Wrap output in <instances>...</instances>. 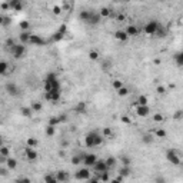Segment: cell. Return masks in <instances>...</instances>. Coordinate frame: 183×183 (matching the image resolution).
Masks as SVG:
<instances>
[{
    "mask_svg": "<svg viewBox=\"0 0 183 183\" xmlns=\"http://www.w3.org/2000/svg\"><path fill=\"white\" fill-rule=\"evenodd\" d=\"M103 139H105L103 135H100V133L92 130V132H89V133L84 136V145H86V147H89V149L97 147L103 143Z\"/></svg>",
    "mask_w": 183,
    "mask_h": 183,
    "instance_id": "cell-1",
    "label": "cell"
},
{
    "mask_svg": "<svg viewBox=\"0 0 183 183\" xmlns=\"http://www.w3.org/2000/svg\"><path fill=\"white\" fill-rule=\"evenodd\" d=\"M60 82L57 79L56 73H47L44 77V92H52L53 89H59Z\"/></svg>",
    "mask_w": 183,
    "mask_h": 183,
    "instance_id": "cell-2",
    "label": "cell"
},
{
    "mask_svg": "<svg viewBox=\"0 0 183 183\" xmlns=\"http://www.w3.org/2000/svg\"><path fill=\"white\" fill-rule=\"evenodd\" d=\"M160 26H162V24H160L157 20H149L146 24H145L143 30H145V33H146V35L153 36V35H156V33H157V30L160 29Z\"/></svg>",
    "mask_w": 183,
    "mask_h": 183,
    "instance_id": "cell-3",
    "label": "cell"
},
{
    "mask_svg": "<svg viewBox=\"0 0 183 183\" xmlns=\"http://www.w3.org/2000/svg\"><path fill=\"white\" fill-rule=\"evenodd\" d=\"M166 160H167L169 163L175 165V166H179V165L182 163L180 156H179V154H178V152H176V150H173V149H169V150L166 152Z\"/></svg>",
    "mask_w": 183,
    "mask_h": 183,
    "instance_id": "cell-4",
    "label": "cell"
},
{
    "mask_svg": "<svg viewBox=\"0 0 183 183\" xmlns=\"http://www.w3.org/2000/svg\"><path fill=\"white\" fill-rule=\"evenodd\" d=\"M10 53H12V56L14 57V59H22L24 54H26V46L24 44H22V43H17L14 47H12L10 49Z\"/></svg>",
    "mask_w": 183,
    "mask_h": 183,
    "instance_id": "cell-5",
    "label": "cell"
},
{
    "mask_svg": "<svg viewBox=\"0 0 183 183\" xmlns=\"http://www.w3.org/2000/svg\"><path fill=\"white\" fill-rule=\"evenodd\" d=\"M93 172L96 173V175H99V173H105V172H109V167H107V165H106V160H103V159H99L95 165H93Z\"/></svg>",
    "mask_w": 183,
    "mask_h": 183,
    "instance_id": "cell-6",
    "label": "cell"
},
{
    "mask_svg": "<svg viewBox=\"0 0 183 183\" xmlns=\"http://www.w3.org/2000/svg\"><path fill=\"white\" fill-rule=\"evenodd\" d=\"M60 87L59 89H53L52 92H44V99L49 100V102H59L60 100Z\"/></svg>",
    "mask_w": 183,
    "mask_h": 183,
    "instance_id": "cell-7",
    "label": "cell"
},
{
    "mask_svg": "<svg viewBox=\"0 0 183 183\" xmlns=\"http://www.w3.org/2000/svg\"><path fill=\"white\" fill-rule=\"evenodd\" d=\"M90 176H92V173H90V169L89 167H82V169H79L74 173V178L77 180H89V179H92Z\"/></svg>",
    "mask_w": 183,
    "mask_h": 183,
    "instance_id": "cell-8",
    "label": "cell"
},
{
    "mask_svg": "<svg viewBox=\"0 0 183 183\" xmlns=\"http://www.w3.org/2000/svg\"><path fill=\"white\" fill-rule=\"evenodd\" d=\"M97 160H99V159H97V156H96L95 153H87V154L83 156V163L86 165V167H93V165H95Z\"/></svg>",
    "mask_w": 183,
    "mask_h": 183,
    "instance_id": "cell-9",
    "label": "cell"
},
{
    "mask_svg": "<svg viewBox=\"0 0 183 183\" xmlns=\"http://www.w3.org/2000/svg\"><path fill=\"white\" fill-rule=\"evenodd\" d=\"M24 156L29 162H36L37 160V152L33 149V147L26 146L24 147Z\"/></svg>",
    "mask_w": 183,
    "mask_h": 183,
    "instance_id": "cell-10",
    "label": "cell"
},
{
    "mask_svg": "<svg viewBox=\"0 0 183 183\" xmlns=\"http://www.w3.org/2000/svg\"><path fill=\"white\" fill-rule=\"evenodd\" d=\"M4 89H6V92H7L10 96H19V95H20V89H19L17 84H14V83H7V84L4 86Z\"/></svg>",
    "mask_w": 183,
    "mask_h": 183,
    "instance_id": "cell-11",
    "label": "cell"
},
{
    "mask_svg": "<svg viewBox=\"0 0 183 183\" xmlns=\"http://www.w3.org/2000/svg\"><path fill=\"white\" fill-rule=\"evenodd\" d=\"M136 114L139 117H147L150 114V107L149 106H136Z\"/></svg>",
    "mask_w": 183,
    "mask_h": 183,
    "instance_id": "cell-12",
    "label": "cell"
},
{
    "mask_svg": "<svg viewBox=\"0 0 183 183\" xmlns=\"http://www.w3.org/2000/svg\"><path fill=\"white\" fill-rule=\"evenodd\" d=\"M100 20H102V16H100L99 13H96V12H92V16H90L87 24H90V26H97V24L100 23Z\"/></svg>",
    "mask_w": 183,
    "mask_h": 183,
    "instance_id": "cell-13",
    "label": "cell"
},
{
    "mask_svg": "<svg viewBox=\"0 0 183 183\" xmlns=\"http://www.w3.org/2000/svg\"><path fill=\"white\" fill-rule=\"evenodd\" d=\"M124 32H126V35H127L129 37H136L137 35H139V32H140V30H139V27H137V26L129 24V26L126 27V30H124Z\"/></svg>",
    "mask_w": 183,
    "mask_h": 183,
    "instance_id": "cell-14",
    "label": "cell"
},
{
    "mask_svg": "<svg viewBox=\"0 0 183 183\" xmlns=\"http://www.w3.org/2000/svg\"><path fill=\"white\" fill-rule=\"evenodd\" d=\"M30 43L35 44V46H44V44H46V40H44L41 36H39V35H32Z\"/></svg>",
    "mask_w": 183,
    "mask_h": 183,
    "instance_id": "cell-15",
    "label": "cell"
},
{
    "mask_svg": "<svg viewBox=\"0 0 183 183\" xmlns=\"http://www.w3.org/2000/svg\"><path fill=\"white\" fill-rule=\"evenodd\" d=\"M56 178H57L59 183L67 182V180H69V172H66V170H57V173H56Z\"/></svg>",
    "mask_w": 183,
    "mask_h": 183,
    "instance_id": "cell-16",
    "label": "cell"
},
{
    "mask_svg": "<svg viewBox=\"0 0 183 183\" xmlns=\"http://www.w3.org/2000/svg\"><path fill=\"white\" fill-rule=\"evenodd\" d=\"M114 39L119 40V41H127V40H129V36L126 35L124 30H116V32H114Z\"/></svg>",
    "mask_w": 183,
    "mask_h": 183,
    "instance_id": "cell-17",
    "label": "cell"
},
{
    "mask_svg": "<svg viewBox=\"0 0 183 183\" xmlns=\"http://www.w3.org/2000/svg\"><path fill=\"white\" fill-rule=\"evenodd\" d=\"M136 106H149V97L145 95H139L136 99Z\"/></svg>",
    "mask_w": 183,
    "mask_h": 183,
    "instance_id": "cell-18",
    "label": "cell"
},
{
    "mask_svg": "<svg viewBox=\"0 0 183 183\" xmlns=\"http://www.w3.org/2000/svg\"><path fill=\"white\" fill-rule=\"evenodd\" d=\"M30 37H32V33H29V32H22V33L19 35V40H20L22 44H26V43H30Z\"/></svg>",
    "mask_w": 183,
    "mask_h": 183,
    "instance_id": "cell-19",
    "label": "cell"
},
{
    "mask_svg": "<svg viewBox=\"0 0 183 183\" xmlns=\"http://www.w3.org/2000/svg\"><path fill=\"white\" fill-rule=\"evenodd\" d=\"M9 6L12 10H16V12H20L23 9V4L20 3V0H10L9 1Z\"/></svg>",
    "mask_w": 183,
    "mask_h": 183,
    "instance_id": "cell-20",
    "label": "cell"
},
{
    "mask_svg": "<svg viewBox=\"0 0 183 183\" xmlns=\"http://www.w3.org/2000/svg\"><path fill=\"white\" fill-rule=\"evenodd\" d=\"M90 16H92V12H90V10H82V12L79 13V19H80L82 22H84V23L89 22Z\"/></svg>",
    "mask_w": 183,
    "mask_h": 183,
    "instance_id": "cell-21",
    "label": "cell"
},
{
    "mask_svg": "<svg viewBox=\"0 0 183 183\" xmlns=\"http://www.w3.org/2000/svg\"><path fill=\"white\" fill-rule=\"evenodd\" d=\"M173 60L176 62V65L179 67H183V50H180V52H178V53L173 54Z\"/></svg>",
    "mask_w": 183,
    "mask_h": 183,
    "instance_id": "cell-22",
    "label": "cell"
},
{
    "mask_svg": "<svg viewBox=\"0 0 183 183\" xmlns=\"http://www.w3.org/2000/svg\"><path fill=\"white\" fill-rule=\"evenodd\" d=\"M6 166H7V169L14 170V169L17 167V160H16L14 157H7V160H6Z\"/></svg>",
    "mask_w": 183,
    "mask_h": 183,
    "instance_id": "cell-23",
    "label": "cell"
},
{
    "mask_svg": "<svg viewBox=\"0 0 183 183\" xmlns=\"http://www.w3.org/2000/svg\"><path fill=\"white\" fill-rule=\"evenodd\" d=\"M74 112L80 113V114H84L86 113V103L84 102H79L76 106H74Z\"/></svg>",
    "mask_w": 183,
    "mask_h": 183,
    "instance_id": "cell-24",
    "label": "cell"
},
{
    "mask_svg": "<svg viewBox=\"0 0 183 183\" xmlns=\"http://www.w3.org/2000/svg\"><path fill=\"white\" fill-rule=\"evenodd\" d=\"M130 173H132V170H130V167H129V166H122V167L119 169V175H120V176H123V178L130 176Z\"/></svg>",
    "mask_w": 183,
    "mask_h": 183,
    "instance_id": "cell-25",
    "label": "cell"
},
{
    "mask_svg": "<svg viewBox=\"0 0 183 183\" xmlns=\"http://www.w3.org/2000/svg\"><path fill=\"white\" fill-rule=\"evenodd\" d=\"M112 66H113V62L110 59H105L102 62V70H105V72H109L110 69H112Z\"/></svg>",
    "mask_w": 183,
    "mask_h": 183,
    "instance_id": "cell-26",
    "label": "cell"
},
{
    "mask_svg": "<svg viewBox=\"0 0 183 183\" xmlns=\"http://www.w3.org/2000/svg\"><path fill=\"white\" fill-rule=\"evenodd\" d=\"M44 183H59L56 175H52V173H47L44 175Z\"/></svg>",
    "mask_w": 183,
    "mask_h": 183,
    "instance_id": "cell-27",
    "label": "cell"
},
{
    "mask_svg": "<svg viewBox=\"0 0 183 183\" xmlns=\"http://www.w3.org/2000/svg\"><path fill=\"white\" fill-rule=\"evenodd\" d=\"M62 123V120H60V117L59 116H52L50 119H49V126H53V127H56L57 124H60Z\"/></svg>",
    "mask_w": 183,
    "mask_h": 183,
    "instance_id": "cell-28",
    "label": "cell"
},
{
    "mask_svg": "<svg viewBox=\"0 0 183 183\" xmlns=\"http://www.w3.org/2000/svg\"><path fill=\"white\" fill-rule=\"evenodd\" d=\"M83 156H84V154H74L73 157H72V165L79 166L80 163H83Z\"/></svg>",
    "mask_w": 183,
    "mask_h": 183,
    "instance_id": "cell-29",
    "label": "cell"
},
{
    "mask_svg": "<svg viewBox=\"0 0 183 183\" xmlns=\"http://www.w3.org/2000/svg\"><path fill=\"white\" fill-rule=\"evenodd\" d=\"M20 113H22L24 117H30V116L33 114V109H32V107H26V106H24V107H22V109H20Z\"/></svg>",
    "mask_w": 183,
    "mask_h": 183,
    "instance_id": "cell-30",
    "label": "cell"
},
{
    "mask_svg": "<svg viewBox=\"0 0 183 183\" xmlns=\"http://www.w3.org/2000/svg\"><path fill=\"white\" fill-rule=\"evenodd\" d=\"M54 133H56V130H54V127L53 126H46V129H44V135L47 136V137H52V136H54Z\"/></svg>",
    "mask_w": 183,
    "mask_h": 183,
    "instance_id": "cell-31",
    "label": "cell"
},
{
    "mask_svg": "<svg viewBox=\"0 0 183 183\" xmlns=\"http://www.w3.org/2000/svg\"><path fill=\"white\" fill-rule=\"evenodd\" d=\"M26 145H27L29 147H33V149H35V147L39 145V140H37L36 137H27V140H26Z\"/></svg>",
    "mask_w": 183,
    "mask_h": 183,
    "instance_id": "cell-32",
    "label": "cell"
},
{
    "mask_svg": "<svg viewBox=\"0 0 183 183\" xmlns=\"http://www.w3.org/2000/svg\"><path fill=\"white\" fill-rule=\"evenodd\" d=\"M116 163H117V160L113 157V156H109L107 159H106V165H107V167H109V170L110 169H113L114 166H116Z\"/></svg>",
    "mask_w": 183,
    "mask_h": 183,
    "instance_id": "cell-33",
    "label": "cell"
},
{
    "mask_svg": "<svg viewBox=\"0 0 183 183\" xmlns=\"http://www.w3.org/2000/svg\"><path fill=\"white\" fill-rule=\"evenodd\" d=\"M19 27H20V30H22V32H27V30H29V27H30V24H29V22H27V20H22V22L19 23Z\"/></svg>",
    "mask_w": 183,
    "mask_h": 183,
    "instance_id": "cell-34",
    "label": "cell"
},
{
    "mask_svg": "<svg viewBox=\"0 0 183 183\" xmlns=\"http://www.w3.org/2000/svg\"><path fill=\"white\" fill-rule=\"evenodd\" d=\"M63 37H65V35H62L60 32H57V30H56V32L53 33V36H52V40H53L54 43H57V41H60Z\"/></svg>",
    "mask_w": 183,
    "mask_h": 183,
    "instance_id": "cell-35",
    "label": "cell"
},
{
    "mask_svg": "<svg viewBox=\"0 0 183 183\" xmlns=\"http://www.w3.org/2000/svg\"><path fill=\"white\" fill-rule=\"evenodd\" d=\"M7 69H9V63H7L6 60H1V62H0V73L4 74L7 72Z\"/></svg>",
    "mask_w": 183,
    "mask_h": 183,
    "instance_id": "cell-36",
    "label": "cell"
},
{
    "mask_svg": "<svg viewBox=\"0 0 183 183\" xmlns=\"http://www.w3.org/2000/svg\"><path fill=\"white\" fill-rule=\"evenodd\" d=\"M30 107L33 109V112H40V110L43 109V105H41L40 102H32Z\"/></svg>",
    "mask_w": 183,
    "mask_h": 183,
    "instance_id": "cell-37",
    "label": "cell"
},
{
    "mask_svg": "<svg viewBox=\"0 0 183 183\" xmlns=\"http://www.w3.org/2000/svg\"><path fill=\"white\" fill-rule=\"evenodd\" d=\"M97 179H99L100 182H109V172L99 173V175H97Z\"/></svg>",
    "mask_w": 183,
    "mask_h": 183,
    "instance_id": "cell-38",
    "label": "cell"
},
{
    "mask_svg": "<svg viewBox=\"0 0 183 183\" xmlns=\"http://www.w3.org/2000/svg\"><path fill=\"white\" fill-rule=\"evenodd\" d=\"M112 86H113V89H114V90H119V89H122V87H123V83H122V80H117V79H116V80H113V82H112Z\"/></svg>",
    "mask_w": 183,
    "mask_h": 183,
    "instance_id": "cell-39",
    "label": "cell"
},
{
    "mask_svg": "<svg viewBox=\"0 0 183 183\" xmlns=\"http://www.w3.org/2000/svg\"><path fill=\"white\" fill-rule=\"evenodd\" d=\"M153 120H154L156 123H162V122L165 120V116H163L162 113H154V114H153Z\"/></svg>",
    "mask_w": 183,
    "mask_h": 183,
    "instance_id": "cell-40",
    "label": "cell"
},
{
    "mask_svg": "<svg viewBox=\"0 0 183 183\" xmlns=\"http://www.w3.org/2000/svg\"><path fill=\"white\" fill-rule=\"evenodd\" d=\"M99 14H100L102 17H109L110 16V9L109 7H102L100 12H99Z\"/></svg>",
    "mask_w": 183,
    "mask_h": 183,
    "instance_id": "cell-41",
    "label": "cell"
},
{
    "mask_svg": "<svg viewBox=\"0 0 183 183\" xmlns=\"http://www.w3.org/2000/svg\"><path fill=\"white\" fill-rule=\"evenodd\" d=\"M9 153H10V152H9V147H6V146L0 147V156H1V157H6V159H7V157H9Z\"/></svg>",
    "mask_w": 183,
    "mask_h": 183,
    "instance_id": "cell-42",
    "label": "cell"
},
{
    "mask_svg": "<svg viewBox=\"0 0 183 183\" xmlns=\"http://www.w3.org/2000/svg\"><path fill=\"white\" fill-rule=\"evenodd\" d=\"M99 57H100V56H99V53H97L96 50H90V52H89V59H90V60H99Z\"/></svg>",
    "mask_w": 183,
    "mask_h": 183,
    "instance_id": "cell-43",
    "label": "cell"
},
{
    "mask_svg": "<svg viewBox=\"0 0 183 183\" xmlns=\"http://www.w3.org/2000/svg\"><path fill=\"white\" fill-rule=\"evenodd\" d=\"M173 119H175V120H182L183 119V110L182 109L176 110V112L173 113Z\"/></svg>",
    "mask_w": 183,
    "mask_h": 183,
    "instance_id": "cell-44",
    "label": "cell"
},
{
    "mask_svg": "<svg viewBox=\"0 0 183 183\" xmlns=\"http://www.w3.org/2000/svg\"><path fill=\"white\" fill-rule=\"evenodd\" d=\"M167 136V133H166V130H163V129H157L156 130V137H160V139H165Z\"/></svg>",
    "mask_w": 183,
    "mask_h": 183,
    "instance_id": "cell-45",
    "label": "cell"
},
{
    "mask_svg": "<svg viewBox=\"0 0 183 183\" xmlns=\"http://www.w3.org/2000/svg\"><path fill=\"white\" fill-rule=\"evenodd\" d=\"M117 95H119V96H122V97H123V96H127V95H129V89L123 86L122 89H119V90H117Z\"/></svg>",
    "mask_w": 183,
    "mask_h": 183,
    "instance_id": "cell-46",
    "label": "cell"
},
{
    "mask_svg": "<svg viewBox=\"0 0 183 183\" xmlns=\"http://www.w3.org/2000/svg\"><path fill=\"white\" fill-rule=\"evenodd\" d=\"M57 32H60L62 35H66V33H67V24H66V23H62V24L59 26Z\"/></svg>",
    "mask_w": 183,
    "mask_h": 183,
    "instance_id": "cell-47",
    "label": "cell"
},
{
    "mask_svg": "<svg viewBox=\"0 0 183 183\" xmlns=\"http://www.w3.org/2000/svg\"><path fill=\"white\" fill-rule=\"evenodd\" d=\"M142 140H143V143H152L153 142V136L152 135H143Z\"/></svg>",
    "mask_w": 183,
    "mask_h": 183,
    "instance_id": "cell-48",
    "label": "cell"
},
{
    "mask_svg": "<svg viewBox=\"0 0 183 183\" xmlns=\"http://www.w3.org/2000/svg\"><path fill=\"white\" fill-rule=\"evenodd\" d=\"M102 135H103V137H112V136H113V135H112V130H110L109 127H105Z\"/></svg>",
    "mask_w": 183,
    "mask_h": 183,
    "instance_id": "cell-49",
    "label": "cell"
},
{
    "mask_svg": "<svg viewBox=\"0 0 183 183\" xmlns=\"http://www.w3.org/2000/svg\"><path fill=\"white\" fill-rule=\"evenodd\" d=\"M14 183H32V180L29 179V178H19V179H16V182Z\"/></svg>",
    "mask_w": 183,
    "mask_h": 183,
    "instance_id": "cell-50",
    "label": "cell"
},
{
    "mask_svg": "<svg viewBox=\"0 0 183 183\" xmlns=\"http://www.w3.org/2000/svg\"><path fill=\"white\" fill-rule=\"evenodd\" d=\"M156 36H159V37H165V36H166V30H165V29H163V27L160 26V29L157 30V33H156Z\"/></svg>",
    "mask_w": 183,
    "mask_h": 183,
    "instance_id": "cell-51",
    "label": "cell"
},
{
    "mask_svg": "<svg viewBox=\"0 0 183 183\" xmlns=\"http://www.w3.org/2000/svg\"><path fill=\"white\" fill-rule=\"evenodd\" d=\"M156 92H157L159 95H165V93H166V87H165V86H157Z\"/></svg>",
    "mask_w": 183,
    "mask_h": 183,
    "instance_id": "cell-52",
    "label": "cell"
},
{
    "mask_svg": "<svg viewBox=\"0 0 183 183\" xmlns=\"http://www.w3.org/2000/svg\"><path fill=\"white\" fill-rule=\"evenodd\" d=\"M154 183H166V179H165L163 176H157V178L154 179Z\"/></svg>",
    "mask_w": 183,
    "mask_h": 183,
    "instance_id": "cell-53",
    "label": "cell"
},
{
    "mask_svg": "<svg viewBox=\"0 0 183 183\" xmlns=\"http://www.w3.org/2000/svg\"><path fill=\"white\" fill-rule=\"evenodd\" d=\"M53 13H54V14H60V13H62V7H60V6H54V7H53Z\"/></svg>",
    "mask_w": 183,
    "mask_h": 183,
    "instance_id": "cell-54",
    "label": "cell"
},
{
    "mask_svg": "<svg viewBox=\"0 0 183 183\" xmlns=\"http://www.w3.org/2000/svg\"><path fill=\"white\" fill-rule=\"evenodd\" d=\"M122 162H123V166H129V165H130V159H129V157H124V156H123V157H122Z\"/></svg>",
    "mask_w": 183,
    "mask_h": 183,
    "instance_id": "cell-55",
    "label": "cell"
},
{
    "mask_svg": "<svg viewBox=\"0 0 183 183\" xmlns=\"http://www.w3.org/2000/svg\"><path fill=\"white\" fill-rule=\"evenodd\" d=\"M0 7H1V10H7V9H10V6H9V3H6V1H3V3H0Z\"/></svg>",
    "mask_w": 183,
    "mask_h": 183,
    "instance_id": "cell-56",
    "label": "cell"
},
{
    "mask_svg": "<svg viewBox=\"0 0 183 183\" xmlns=\"http://www.w3.org/2000/svg\"><path fill=\"white\" fill-rule=\"evenodd\" d=\"M122 122H123V123H126V124H130V123H132V120H130L127 116H122Z\"/></svg>",
    "mask_w": 183,
    "mask_h": 183,
    "instance_id": "cell-57",
    "label": "cell"
},
{
    "mask_svg": "<svg viewBox=\"0 0 183 183\" xmlns=\"http://www.w3.org/2000/svg\"><path fill=\"white\" fill-rule=\"evenodd\" d=\"M59 117H60V120H62V123H65V122H67V116H66L65 113H62V114H59Z\"/></svg>",
    "mask_w": 183,
    "mask_h": 183,
    "instance_id": "cell-58",
    "label": "cell"
},
{
    "mask_svg": "<svg viewBox=\"0 0 183 183\" xmlns=\"http://www.w3.org/2000/svg\"><path fill=\"white\" fill-rule=\"evenodd\" d=\"M87 183H100V180L97 179V178H92V179H89Z\"/></svg>",
    "mask_w": 183,
    "mask_h": 183,
    "instance_id": "cell-59",
    "label": "cell"
},
{
    "mask_svg": "<svg viewBox=\"0 0 183 183\" xmlns=\"http://www.w3.org/2000/svg\"><path fill=\"white\" fill-rule=\"evenodd\" d=\"M0 172H1V176H6V175H7V169H4V167H3Z\"/></svg>",
    "mask_w": 183,
    "mask_h": 183,
    "instance_id": "cell-60",
    "label": "cell"
},
{
    "mask_svg": "<svg viewBox=\"0 0 183 183\" xmlns=\"http://www.w3.org/2000/svg\"><path fill=\"white\" fill-rule=\"evenodd\" d=\"M122 182H123V180H119V179L116 178V179H113V180H112L110 183H122Z\"/></svg>",
    "mask_w": 183,
    "mask_h": 183,
    "instance_id": "cell-61",
    "label": "cell"
},
{
    "mask_svg": "<svg viewBox=\"0 0 183 183\" xmlns=\"http://www.w3.org/2000/svg\"><path fill=\"white\" fill-rule=\"evenodd\" d=\"M62 146H63V147L69 146V142H67V140H65V142H63V143H62Z\"/></svg>",
    "mask_w": 183,
    "mask_h": 183,
    "instance_id": "cell-62",
    "label": "cell"
}]
</instances>
